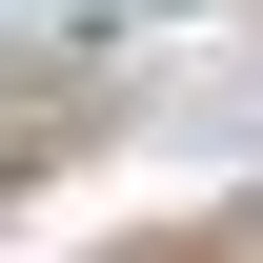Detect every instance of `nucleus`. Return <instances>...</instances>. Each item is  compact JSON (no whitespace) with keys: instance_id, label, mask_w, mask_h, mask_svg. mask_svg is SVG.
I'll list each match as a JSON object with an SVG mask.
<instances>
[{"instance_id":"f257e3e1","label":"nucleus","mask_w":263,"mask_h":263,"mask_svg":"<svg viewBox=\"0 0 263 263\" xmlns=\"http://www.w3.org/2000/svg\"><path fill=\"white\" fill-rule=\"evenodd\" d=\"M101 263H223V243H202V223H182V243H101Z\"/></svg>"}]
</instances>
